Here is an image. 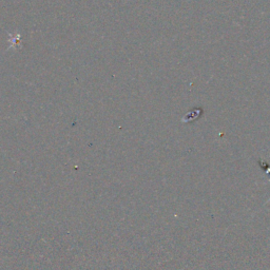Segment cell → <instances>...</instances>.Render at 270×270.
I'll return each mask as SVG.
<instances>
[{
    "instance_id": "obj_1",
    "label": "cell",
    "mask_w": 270,
    "mask_h": 270,
    "mask_svg": "<svg viewBox=\"0 0 270 270\" xmlns=\"http://www.w3.org/2000/svg\"><path fill=\"white\" fill-rule=\"evenodd\" d=\"M260 164H261V167L263 168V169H264V171H265L267 174H270V167L268 166V164H267V163H264V162H262V160L260 162ZM269 201H270V199H269Z\"/></svg>"
}]
</instances>
